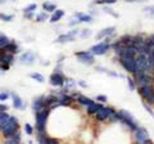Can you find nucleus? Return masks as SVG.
<instances>
[{"label":"nucleus","instance_id":"obj_1","mask_svg":"<svg viewBox=\"0 0 154 144\" xmlns=\"http://www.w3.org/2000/svg\"><path fill=\"white\" fill-rule=\"evenodd\" d=\"M0 130L4 134L5 138H12L14 134L18 131V120L17 117H13V116H9V118L7 120V122L0 127Z\"/></svg>","mask_w":154,"mask_h":144},{"label":"nucleus","instance_id":"obj_2","mask_svg":"<svg viewBox=\"0 0 154 144\" xmlns=\"http://www.w3.org/2000/svg\"><path fill=\"white\" fill-rule=\"evenodd\" d=\"M49 113H50V108H42V109H40V111L35 112L37 131H45L46 120H48V117H49Z\"/></svg>","mask_w":154,"mask_h":144},{"label":"nucleus","instance_id":"obj_3","mask_svg":"<svg viewBox=\"0 0 154 144\" xmlns=\"http://www.w3.org/2000/svg\"><path fill=\"white\" fill-rule=\"evenodd\" d=\"M119 63L122 64V67L130 74H134L136 70V64H135V57L128 55V54H123L119 57Z\"/></svg>","mask_w":154,"mask_h":144},{"label":"nucleus","instance_id":"obj_4","mask_svg":"<svg viewBox=\"0 0 154 144\" xmlns=\"http://www.w3.org/2000/svg\"><path fill=\"white\" fill-rule=\"evenodd\" d=\"M139 94H140L146 102H154V89L150 84L139 86Z\"/></svg>","mask_w":154,"mask_h":144},{"label":"nucleus","instance_id":"obj_5","mask_svg":"<svg viewBox=\"0 0 154 144\" xmlns=\"http://www.w3.org/2000/svg\"><path fill=\"white\" fill-rule=\"evenodd\" d=\"M109 48H110L109 42H105V41L104 42H98L96 45H94L93 48H91L90 52L93 53L94 55H103L109 50Z\"/></svg>","mask_w":154,"mask_h":144},{"label":"nucleus","instance_id":"obj_6","mask_svg":"<svg viewBox=\"0 0 154 144\" xmlns=\"http://www.w3.org/2000/svg\"><path fill=\"white\" fill-rule=\"evenodd\" d=\"M135 136H136V140L139 143H143V144H148L150 143V139H149V134L144 127H137L135 130Z\"/></svg>","mask_w":154,"mask_h":144},{"label":"nucleus","instance_id":"obj_7","mask_svg":"<svg viewBox=\"0 0 154 144\" xmlns=\"http://www.w3.org/2000/svg\"><path fill=\"white\" fill-rule=\"evenodd\" d=\"M94 54L91 52H79L76 53V57L79 58V61L81 63L85 64H93L94 63Z\"/></svg>","mask_w":154,"mask_h":144},{"label":"nucleus","instance_id":"obj_8","mask_svg":"<svg viewBox=\"0 0 154 144\" xmlns=\"http://www.w3.org/2000/svg\"><path fill=\"white\" fill-rule=\"evenodd\" d=\"M145 63H146V54H143V53H137L135 55V64H136V70H144L145 68Z\"/></svg>","mask_w":154,"mask_h":144},{"label":"nucleus","instance_id":"obj_9","mask_svg":"<svg viewBox=\"0 0 154 144\" xmlns=\"http://www.w3.org/2000/svg\"><path fill=\"white\" fill-rule=\"evenodd\" d=\"M50 84L53 86H63L64 85V79L63 76L58 72H54V74L50 75Z\"/></svg>","mask_w":154,"mask_h":144},{"label":"nucleus","instance_id":"obj_10","mask_svg":"<svg viewBox=\"0 0 154 144\" xmlns=\"http://www.w3.org/2000/svg\"><path fill=\"white\" fill-rule=\"evenodd\" d=\"M19 61H21L22 64H32L33 62L36 61V57H35V54H33V53L27 52V53H25V54L21 55Z\"/></svg>","mask_w":154,"mask_h":144},{"label":"nucleus","instance_id":"obj_11","mask_svg":"<svg viewBox=\"0 0 154 144\" xmlns=\"http://www.w3.org/2000/svg\"><path fill=\"white\" fill-rule=\"evenodd\" d=\"M116 31V27H108V28H104L103 31H100L98 35H96V40H102L104 37H108L110 35H113Z\"/></svg>","mask_w":154,"mask_h":144},{"label":"nucleus","instance_id":"obj_12","mask_svg":"<svg viewBox=\"0 0 154 144\" xmlns=\"http://www.w3.org/2000/svg\"><path fill=\"white\" fill-rule=\"evenodd\" d=\"M44 99H45V97L44 95H41V97H38L37 99L33 100L32 108H33V111L35 112H37V111H40V109L44 108Z\"/></svg>","mask_w":154,"mask_h":144},{"label":"nucleus","instance_id":"obj_13","mask_svg":"<svg viewBox=\"0 0 154 144\" xmlns=\"http://www.w3.org/2000/svg\"><path fill=\"white\" fill-rule=\"evenodd\" d=\"M58 102H59V105H68L71 104V102H73V97H69V95H67L66 93L62 92Z\"/></svg>","mask_w":154,"mask_h":144},{"label":"nucleus","instance_id":"obj_14","mask_svg":"<svg viewBox=\"0 0 154 144\" xmlns=\"http://www.w3.org/2000/svg\"><path fill=\"white\" fill-rule=\"evenodd\" d=\"M12 95V98H13V105H14V108H17V109H22V108H25V104H23L22 102V99L19 98V95L18 94H11Z\"/></svg>","mask_w":154,"mask_h":144},{"label":"nucleus","instance_id":"obj_15","mask_svg":"<svg viewBox=\"0 0 154 144\" xmlns=\"http://www.w3.org/2000/svg\"><path fill=\"white\" fill-rule=\"evenodd\" d=\"M76 18H79L80 22H88V23H91L93 22V17L91 16H88V14H84V13H76L75 14Z\"/></svg>","mask_w":154,"mask_h":144},{"label":"nucleus","instance_id":"obj_16","mask_svg":"<svg viewBox=\"0 0 154 144\" xmlns=\"http://www.w3.org/2000/svg\"><path fill=\"white\" fill-rule=\"evenodd\" d=\"M5 52H8V53H12V54H14V53H18V45L16 44V42H9L8 45H5L3 48Z\"/></svg>","mask_w":154,"mask_h":144},{"label":"nucleus","instance_id":"obj_17","mask_svg":"<svg viewBox=\"0 0 154 144\" xmlns=\"http://www.w3.org/2000/svg\"><path fill=\"white\" fill-rule=\"evenodd\" d=\"M86 107H88V108H86V111H88L89 114H95L96 112H98L99 108H102V105H100V104H96V103L94 102L93 104H89V105H86Z\"/></svg>","mask_w":154,"mask_h":144},{"label":"nucleus","instance_id":"obj_18","mask_svg":"<svg viewBox=\"0 0 154 144\" xmlns=\"http://www.w3.org/2000/svg\"><path fill=\"white\" fill-rule=\"evenodd\" d=\"M64 16V12L62 11V9H57V11L54 12V14H53V17L50 18V22H53V23H55V22H58L60 20L62 17Z\"/></svg>","mask_w":154,"mask_h":144},{"label":"nucleus","instance_id":"obj_19","mask_svg":"<svg viewBox=\"0 0 154 144\" xmlns=\"http://www.w3.org/2000/svg\"><path fill=\"white\" fill-rule=\"evenodd\" d=\"M77 102H79L80 104H82V105H89V104L94 103L90 98H86V97H84V95H79V97H77Z\"/></svg>","mask_w":154,"mask_h":144},{"label":"nucleus","instance_id":"obj_20","mask_svg":"<svg viewBox=\"0 0 154 144\" xmlns=\"http://www.w3.org/2000/svg\"><path fill=\"white\" fill-rule=\"evenodd\" d=\"M119 40L122 41V44H123L125 46H128V45H132L134 37H132V36H128V35H125V36H122Z\"/></svg>","mask_w":154,"mask_h":144},{"label":"nucleus","instance_id":"obj_21","mask_svg":"<svg viewBox=\"0 0 154 144\" xmlns=\"http://www.w3.org/2000/svg\"><path fill=\"white\" fill-rule=\"evenodd\" d=\"M73 39H75V37L69 36L68 33H64V35H60L55 41H57V42H60V44H63V42H66V41H72Z\"/></svg>","mask_w":154,"mask_h":144},{"label":"nucleus","instance_id":"obj_22","mask_svg":"<svg viewBox=\"0 0 154 144\" xmlns=\"http://www.w3.org/2000/svg\"><path fill=\"white\" fill-rule=\"evenodd\" d=\"M37 140H38V143H48V135H46V133L45 131H38L37 133Z\"/></svg>","mask_w":154,"mask_h":144},{"label":"nucleus","instance_id":"obj_23","mask_svg":"<svg viewBox=\"0 0 154 144\" xmlns=\"http://www.w3.org/2000/svg\"><path fill=\"white\" fill-rule=\"evenodd\" d=\"M42 8H44L46 12H55L57 11V5H55V4H51L49 2H46V3L42 4Z\"/></svg>","mask_w":154,"mask_h":144},{"label":"nucleus","instance_id":"obj_24","mask_svg":"<svg viewBox=\"0 0 154 144\" xmlns=\"http://www.w3.org/2000/svg\"><path fill=\"white\" fill-rule=\"evenodd\" d=\"M9 42H11V40H9V37L3 35V33H0V48H4L5 45H8Z\"/></svg>","mask_w":154,"mask_h":144},{"label":"nucleus","instance_id":"obj_25","mask_svg":"<svg viewBox=\"0 0 154 144\" xmlns=\"http://www.w3.org/2000/svg\"><path fill=\"white\" fill-rule=\"evenodd\" d=\"M30 76H31V79L36 80L37 83H44V76L40 75V74H37V72H32Z\"/></svg>","mask_w":154,"mask_h":144},{"label":"nucleus","instance_id":"obj_26","mask_svg":"<svg viewBox=\"0 0 154 144\" xmlns=\"http://www.w3.org/2000/svg\"><path fill=\"white\" fill-rule=\"evenodd\" d=\"M9 118V114L7 112H3V111H0V127L3 126L4 124L7 122V120Z\"/></svg>","mask_w":154,"mask_h":144},{"label":"nucleus","instance_id":"obj_27","mask_svg":"<svg viewBox=\"0 0 154 144\" xmlns=\"http://www.w3.org/2000/svg\"><path fill=\"white\" fill-rule=\"evenodd\" d=\"M144 13H145L148 17H152V18H154V5L145 7V8H144Z\"/></svg>","mask_w":154,"mask_h":144},{"label":"nucleus","instance_id":"obj_28","mask_svg":"<svg viewBox=\"0 0 154 144\" xmlns=\"http://www.w3.org/2000/svg\"><path fill=\"white\" fill-rule=\"evenodd\" d=\"M12 20H13V16H11V14H3V13H0V21L11 22Z\"/></svg>","mask_w":154,"mask_h":144},{"label":"nucleus","instance_id":"obj_29","mask_svg":"<svg viewBox=\"0 0 154 144\" xmlns=\"http://www.w3.org/2000/svg\"><path fill=\"white\" fill-rule=\"evenodd\" d=\"M46 20H48V14L45 12H42V13H40V14H37L36 16V21L37 22H44Z\"/></svg>","mask_w":154,"mask_h":144},{"label":"nucleus","instance_id":"obj_30","mask_svg":"<svg viewBox=\"0 0 154 144\" xmlns=\"http://www.w3.org/2000/svg\"><path fill=\"white\" fill-rule=\"evenodd\" d=\"M103 12H104V13H108V14H110V16H113V17H118V14L116 13V12H113L109 7H104V8H103Z\"/></svg>","mask_w":154,"mask_h":144},{"label":"nucleus","instance_id":"obj_31","mask_svg":"<svg viewBox=\"0 0 154 144\" xmlns=\"http://www.w3.org/2000/svg\"><path fill=\"white\" fill-rule=\"evenodd\" d=\"M37 8V5H36V4L35 3H33V4H30V5H27L25 9H23V12H33V11H35V9Z\"/></svg>","mask_w":154,"mask_h":144},{"label":"nucleus","instance_id":"obj_32","mask_svg":"<svg viewBox=\"0 0 154 144\" xmlns=\"http://www.w3.org/2000/svg\"><path fill=\"white\" fill-rule=\"evenodd\" d=\"M25 130H26V133L28 134V135H32V134H33V127L31 126L30 124H26L25 125Z\"/></svg>","mask_w":154,"mask_h":144},{"label":"nucleus","instance_id":"obj_33","mask_svg":"<svg viewBox=\"0 0 154 144\" xmlns=\"http://www.w3.org/2000/svg\"><path fill=\"white\" fill-rule=\"evenodd\" d=\"M9 97H11V94H9L8 92H3V93H0V100H2V102H4V100H7Z\"/></svg>","mask_w":154,"mask_h":144},{"label":"nucleus","instance_id":"obj_34","mask_svg":"<svg viewBox=\"0 0 154 144\" xmlns=\"http://www.w3.org/2000/svg\"><path fill=\"white\" fill-rule=\"evenodd\" d=\"M127 83H128V88H130V90H135V88H136V85H135V80H132V79H127Z\"/></svg>","mask_w":154,"mask_h":144},{"label":"nucleus","instance_id":"obj_35","mask_svg":"<svg viewBox=\"0 0 154 144\" xmlns=\"http://www.w3.org/2000/svg\"><path fill=\"white\" fill-rule=\"evenodd\" d=\"M90 35H91V30H84L81 32V37H84V39L85 37H89Z\"/></svg>","mask_w":154,"mask_h":144},{"label":"nucleus","instance_id":"obj_36","mask_svg":"<svg viewBox=\"0 0 154 144\" xmlns=\"http://www.w3.org/2000/svg\"><path fill=\"white\" fill-rule=\"evenodd\" d=\"M145 44H146L149 48H150V49H153V48H154V41L150 39V37H149V39H146V40H145Z\"/></svg>","mask_w":154,"mask_h":144},{"label":"nucleus","instance_id":"obj_37","mask_svg":"<svg viewBox=\"0 0 154 144\" xmlns=\"http://www.w3.org/2000/svg\"><path fill=\"white\" fill-rule=\"evenodd\" d=\"M96 100H98V102H107V97H105V95H98V97H96Z\"/></svg>","mask_w":154,"mask_h":144},{"label":"nucleus","instance_id":"obj_38","mask_svg":"<svg viewBox=\"0 0 154 144\" xmlns=\"http://www.w3.org/2000/svg\"><path fill=\"white\" fill-rule=\"evenodd\" d=\"M144 108H145V109H146V111L149 112V114H150V116H153V117H154V112L152 111V108H150V107H149V105H148L146 103H144Z\"/></svg>","mask_w":154,"mask_h":144},{"label":"nucleus","instance_id":"obj_39","mask_svg":"<svg viewBox=\"0 0 154 144\" xmlns=\"http://www.w3.org/2000/svg\"><path fill=\"white\" fill-rule=\"evenodd\" d=\"M33 16H35V14H33V12H26V13H25V17L27 18V20H31V18H33Z\"/></svg>","mask_w":154,"mask_h":144},{"label":"nucleus","instance_id":"obj_40","mask_svg":"<svg viewBox=\"0 0 154 144\" xmlns=\"http://www.w3.org/2000/svg\"><path fill=\"white\" fill-rule=\"evenodd\" d=\"M9 109V107L7 104H0V111H3V112H7Z\"/></svg>","mask_w":154,"mask_h":144},{"label":"nucleus","instance_id":"obj_41","mask_svg":"<svg viewBox=\"0 0 154 144\" xmlns=\"http://www.w3.org/2000/svg\"><path fill=\"white\" fill-rule=\"evenodd\" d=\"M77 33H79V30H72V31H69V32H68V35H69V36H72V37H75V36L77 35Z\"/></svg>","mask_w":154,"mask_h":144},{"label":"nucleus","instance_id":"obj_42","mask_svg":"<svg viewBox=\"0 0 154 144\" xmlns=\"http://www.w3.org/2000/svg\"><path fill=\"white\" fill-rule=\"evenodd\" d=\"M125 2H127V3H144V2H146V0H125Z\"/></svg>","mask_w":154,"mask_h":144},{"label":"nucleus","instance_id":"obj_43","mask_svg":"<svg viewBox=\"0 0 154 144\" xmlns=\"http://www.w3.org/2000/svg\"><path fill=\"white\" fill-rule=\"evenodd\" d=\"M57 143H58V140H55V139H51V138L48 139V144H57Z\"/></svg>","mask_w":154,"mask_h":144},{"label":"nucleus","instance_id":"obj_44","mask_svg":"<svg viewBox=\"0 0 154 144\" xmlns=\"http://www.w3.org/2000/svg\"><path fill=\"white\" fill-rule=\"evenodd\" d=\"M79 85H80V86H82V88H88V85H86L84 81H79Z\"/></svg>","mask_w":154,"mask_h":144},{"label":"nucleus","instance_id":"obj_45","mask_svg":"<svg viewBox=\"0 0 154 144\" xmlns=\"http://www.w3.org/2000/svg\"><path fill=\"white\" fill-rule=\"evenodd\" d=\"M150 39H152V40L154 41V35H152V36H150Z\"/></svg>","mask_w":154,"mask_h":144},{"label":"nucleus","instance_id":"obj_46","mask_svg":"<svg viewBox=\"0 0 154 144\" xmlns=\"http://www.w3.org/2000/svg\"><path fill=\"white\" fill-rule=\"evenodd\" d=\"M0 70H2V66H0Z\"/></svg>","mask_w":154,"mask_h":144},{"label":"nucleus","instance_id":"obj_47","mask_svg":"<svg viewBox=\"0 0 154 144\" xmlns=\"http://www.w3.org/2000/svg\"><path fill=\"white\" fill-rule=\"evenodd\" d=\"M153 103H154V102H153Z\"/></svg>","mask_w":154,"mask_h":144}]
</instances>
